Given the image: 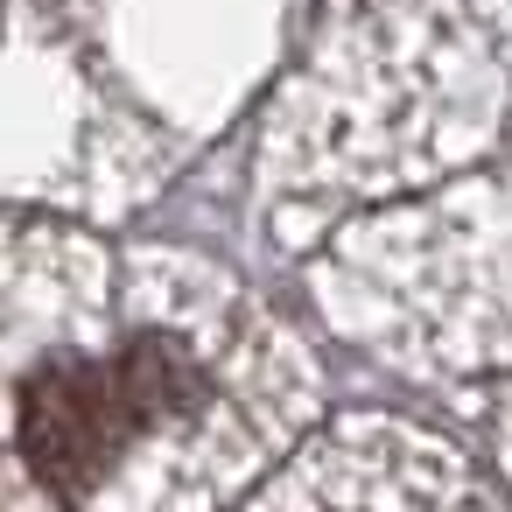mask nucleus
<instances>
[{
	"instance_id": "f257e3e1",
	"label": "nucleus",
	"mask_w": 512,
	"mask_h": 512,
	"mask_svg": "<svg viewBox=\"0 0 512 512\" xmlns=\"http://www.w3.org/2000/svg\"><path fill=\"white\" fill-rule=\"evenodd\" d=\"M309 393L302 344L225 267L0 225V505L232 498Z\"/></svg>"
},
{
	"instance_id": "f03ea898",
	"label": "nucleus",
	"mask_w": 512,
	"mask_h": 512,
	"mask_svg": "<svg viewBox=\"0 0 512 512\" xmlns=\"http://www.w3.org/2000/svg\"><path fill=\"white\" fill-rule=\"evenodd\" d=\"M274 0H0V197L120 218L239 106Z\"/></svg>"
}]
</instances>
